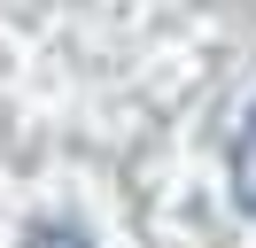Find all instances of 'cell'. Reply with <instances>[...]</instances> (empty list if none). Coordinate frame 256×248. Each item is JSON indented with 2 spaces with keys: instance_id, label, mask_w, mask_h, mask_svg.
Returning a JSON list of instances; mask_svg holds the SVG:
<instances>
[{
  "instance_id": "6da1fadb",
  "label": "cell",
  "mask_w": 256,
  "mask_h": 248,
  "mask_svg": "<svg viewBox=\"0 0 256 248\" xmlns=\"http://www.w3.org/2000/svg\"><path fill=\"white\" fill-rule=\"evenodd\" d=\"M233 202L256 217V116L240 124V140H233Z\"/></svg>"
},
{
  "instance_id": "7a4b0ae2",
  "label": "cell",
  "mask_w": 256,
  "mask_h": 248,
  "mask_svg": "<svg viewBox=\"0 0 256 248\" xmlns=\"http://www.w3.org/2000/svg\"><path fill=\"white\" fill-rule=\"evenodd\" d=\"M24 248H94V240H86V232H70V225H39Z\"/></svg>"
}]
</instances>
